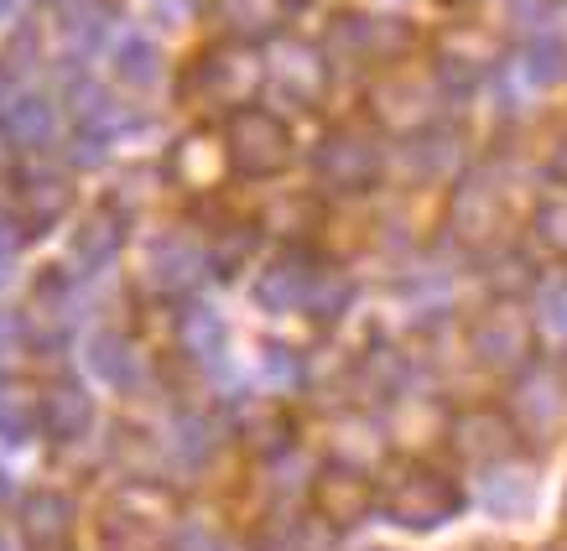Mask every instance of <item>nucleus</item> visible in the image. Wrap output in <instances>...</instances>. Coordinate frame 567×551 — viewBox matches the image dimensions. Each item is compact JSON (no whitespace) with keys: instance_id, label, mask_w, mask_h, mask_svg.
I'll return each instance as SVG.
<instances>
[{"instance_id":"nucleus-1","label":"nucleus","mask_w":567,"mask_h":551,"mask_svg":"<svg viewBox=\"0 0 567 551\" xmlns=\"http://www.w3.org/2000/svg\"><path fill=\"white\" fill-rule=\"evenodd\" d=\"M380 505H385V516H391L395 526L432 531V526H443V520L458 516L464 495H458V484L447 479V474H437V468L401 464L391 479H385V489H380Z\"/></svg>"},{"instance_id":"nucleus-2","label":"nucleus","mask_w":567,"mask_h":551,"mask_svg":"<svg viewBox=\"0 0 567 551\" xmlns=\"http://www.w3.org/2000/svg\"><path fill=\"white\" fill-rule=\"evenodd\" d=\"M468 349H474V360H480L484 370L516 375L536 354V328H532V318H526V308L495 302V308H484L480 318L468 323Z\"/></svg>"},{"instance_id":"nucleus-3","label":"nucleus","mask_w":567,"mask_h":551,"mask_svg":"<svg viewBox=\"0 0 567 551\" xmlns=\"http://www.w3.org/2000/svg\"><path fill=\"white\" fill-rule=\"evenodd\" d=\"M224 152H229L235 173L276 177L292 162V131H287V121H276L271 110H240L224 131Z\"/></svg>"},{"instance_id":"nucleus-4","label":"nucleus","mask_w":567,"mask_h":551,"mask_svg":"<svg viewBox=\"0 0 567 551\" xmlns=\"http://www.w3.org/2000/svg\"><path fill=\"white\" fill-rule=\"evenodd\" d=\"M266 79V63H260L256 48H245V42H219V48H208L188 73V89L193 94H204L208 104H245L250 94L260 89Z\"/></svg>"},{"instance_id":"nucleus-5","label":"nucleus","mask_w":567,"mask_h":551,"mask_svg":"<svg viewBox=\"0 0 567 551\" xmlns=\"http://www.w3.org/2000/svg\"><path fill=\"white\" fill-rule=\"evenodd\" d=\"M416 42L412 21L401 17H360V11H349V17L333 21V32H328V48L354 58V63H395L401 52Z\"/></svg>"},{"instance_id":"nucleus-6","label":"nucleus","mask_w":567,"mask_h":551,"mask_svg":"<svg viewBox=\"0 0 567 551\" xmlns=\"http://www.w3.org/2000/svg\"><path fill=\"white\" fill-rule=\"evenodd\" d=\"M312 173H318V183H323V188H333V193L375 188V177H380L375 141L354 136V131H333V136L318 146V156H312Z\"/></svg>"},{"instance_id":"nucleus-7","label":"nucleus","mask_w":567,"mask_h":551,"mask_svg":"<svg viewBox=\"0 0 567 551\" xmlns=\"http://www.w3.org/2000/svg\"><path fill=\"white\" fill-rule=\"evenodd\" d=\"M453 453H458L464 464H480V468L499 464V458L516 453V422L505 412H489V406L464 412L453 422Z\"/></svg>"},{"instance_id":"nucleus-8","label":"nucleus","mask_w":567,"mask_h":551,"mask_svg":"<svg viewBox=\"0 0 567 551\" xmlns=\"http://www.w3.org/2000/svg\"><path fill=\"white\" fill-rule=\"evenodd\" d=\"M495 69V42L484 32H453L437 48V63H432V79L443 94H468L480 89V79Z\"/></svg>"},{"instance_id":"nucleus-9","label":"nucleus","mask_w":567,"mask_h":551,"mask_svg":"<svg viewBox=\"0 0 567 551\" xmlns=\"http://www.w3.org/2000/svg\"><path fill=\"white\" fill-rule=\"evenodd\" d=\"M312 500H318V516L323 520H333V526H354V520L370 516L375 489H370V479H364V468L333 464L323 479L312 484Z\"/></svg>"},{"instance_id":"nucleus-10","label":"nucleus","mask_w":567,"mask_h":551,"mask_svg":"<svg viewBox=\"0 0 567 551\" xmlns=\"http://www.w3.org/2000/svg\"><path fill=\"white\" fill-rule=\"evenodd\" d=\"M432 89L422 84V79H385V84L375 89V121L385 125V131H395V136H416V131H427V121L437 115V104L427 100Z\"/></svg>"},{"instance_id":"nucleus-11","label":"nucleus","mask_w":567,"mask_h":551,"mask_svg":"<svg viewBox=\"0 0 567 551\" xmlns=\"http://www.w3.org/2000/svg\"><path fill=\"white\" fill-rule=\"evenodd\" d=\"M312 276H318V266H312L308 250H287V256H276L271 266H266V276L256 281V302L266 312L302 308L312 292Z\"/></svg>"},{"instance_id":"nucleus-12","label":"nucleus","mask_w":567,"mask_h":551,"mask_svg":"<svg viewBox=\"0 0 567 551\" xmlns=\"http://www.w3.org/2000/svg\"><path fill=\"white\" fill-rule=\"evenodd\" d=\"M499 229V193L484 177H464V188L453 193V235L464 245H489Z\"/></svg>"},{"instance_id":"nucleus-13","label":"nucleus","mask_w":567,"mask_h":551,"mask_svg":"<svg viewBox=\"0 0 567 551\" xmlns=\"http://www.w3.org/2000/svg\"><path fill=\"white\" fill-rule=\"evenodd\" d=\"M89 416H94L89 391H79V385H69V380H63V385H52V391H42L37 422H42V432L58 437V443H73V437L89 427Z\"/></svg>"},{"instance_id":"nucleus-14","label":"nucleus","mask_w":567,"mask_h":551,"mask_svg":"<svg viewBox=\"0 0 567 551\" xmlns=\"http://www.w3.org/2000/svg\"><path fill=\"white\" fill-rule=\"evenodd\" d=\"M276 79H281V89L297 104H318L328 89V63L312 48H302V42H287V52L276 58Z\"/></svg>"},{"instance_id":"nucleus-15","label":"nucleus","mask_w":567,"mask_h":551,"mask_svg":"<svg viewBox=\"0 0 567 551\" xmlns=\"http://www.w3.org/2000/svg\"><path fill=\"white\" fill-rule=\"evenodd\" d=\"M229 167V152L224 141H208V136H188L183 146L173 152V177L183 188H214Z\"/></svg>"},{"instance_id":"nucleus-16","label":"nucleus","mask_w":567,"mask_h":551,"mask_svg":"<svg viewBox=\"0 0 567 551\" xmlns=\"http://www.w3.org/2000/svg\"><path fill=\"white\" fill-rule=\"evenodd\" d=\"M198 276H204V256L193 250L188 240H162L152 250V287L156 292H188V287H198Z\"/></svg>"},{"instance_id":"nucleus-17","label":"nucleus","mask_w":567,"mask_h":551,"mask_svg":"<svg viewBox=\"0 0 567 551\" xmlns=\"http://www.w3.org/2000/svg\"><path fill=\"white\" fill-rule=\"evenodd\" d=\"M73 531V505L63 495H32L27 505V541L37 551H58Z\"/></svg>"},{"instance_id":"nucleus-18","label":"nucleus","mask_w":567,"mask_h":551,"mask_svg":"<svg viewBox=\"0 0 567 551\" xmlns=\"http://www.w3.org/2000/svg\"><path fill=\"white\" fill-rule=\"evenodd\" d=\"M110 516H121V526H131L136 536H152L162 520L173 516V495H167V489H146V484H131L121 500L110 505Z\"/></svg>"},{"instance_id":"nucleus-19","label":"nucleus","mask_w":567,"mask_h":551,"mask_svg":"<svg viewBox=\"0 0 567 551\" xmlns=\"http://www.w3.org/2000/svg\"><path fill=\"white\" fill-rule=\"evenodd\" d=\"M121 219L104 208V214H94V219H84L79 225V235H73V260L84 266V271H94V266H104V260L121 250Z\"/></svg>"},{"instance_id":"nucleus-20","label":"nucleus","mask_w":567,"mask_h":551,"mask_svg":"<svg viewBox=\"0 0 567 551\" xmlns=\"http://www.w3.org/2000/svg\"><path fill=\"white\" fill-rule=\"evenodd\" d=\"M21 204H27V219H32L37 229H48L52 219H63L73 204V188L63 183V177H32L27 188H21Z\"/></svg>"},{"instance_id":"nucleus-21","label":"nucleus","mask_w":567,"mask_h":551,"mask_svg":"<svg viewBox=\"0 0 567 551\" xmlns=\"http://www.w3.org/2000/svg\"><path fill=\"white\" fill-rule=\"evenodd\" d=\"M256 245H260V229L256 225H245V219H235V225H224L219 235H214V250H208V266L219 276H235L245 266V260L256 256Z\"/></svg>"},{"instance_id":"nucleus-22","label":"nucleus","mask_w":567,"mask_h":551,"mask_svg":"<svg viewBox=\"0 0 567 551\" xmlns=\"http://www.w3.org/2000/svg\"><path fill=\"white\" fill-rule=\"evenodd\" d=\"M406 162H412L416 177H447L458 167V136H422L416 131L412 146H406Z\"/></svg>"},{"instance_id":"nucleus-23","label":"nucleus","mask_w":567,"mask_h":551,"mask_svg":"<svg viewBox=\"0 0 567 551\" xmlns=\"http://www.w3.org/2000/svg\"><path fill=\"white\" fill-rule=\"evenodd\" d=\"M516 412L526 416V427H551L557 422V412H563V396H557V380L551 375H532L526 385L516 391Z\"/></svg>"},{"instance_id":"nucleus-24","label":"nucleus","mask_w":567,"mask_h":551,"mask_svg":"<svg viewBox=\"0 0 567 551\" xmlns=\"http://www.w3.org/2000/svg\"><path fill=\"white\" fill-rule=\"evenodd\" d=\"M177 344L188 349L193 360H219V349H224V323H219V318H214L208 308L183 312V328H177Z\"/></svg>"},{"instance_id":"nucleus-25","label":"nucleus","mask_w":567,"mask_h":551,"mask_svg":"<svg viewBox=\"0 0 567 551\" xmlns=\"http://www.w3.org/2000/svg\"><path fill=\"white\" fill-rule=\"evenodd\" d=\"M380 443L375 427H364V422H344V427L333 432V464H349V468H370V458H380Z\"/></svg>"},{"instance_id":"nucleus-26","label":"nucleus","mask_w":567,"mask_h":551,"mask_svg":"<svg viewBox=\"0 0 567 551\" xmlns=\"http://www.w3.org/2000/svg\"><path fill=\"white\" fill-rule=\"evenodd\" d=\"M89 364L100 370L110 385H136V354H131V344H121V339H94V349H89Z\"/></svg>"},{"instance_id":"nucleus-27","label":"nucleus","mask_w":567,"mask_h":551,"mask_svg":"<svg viewBox=\"0 0 567 551\" xmlns=\"http://www.w3.org/2000/svg\"><path fill=\"white\" fill-rule=\"evenodd\" d=\"M48 131H52V110L42 100H17L11 104V141L37 146V141H48Z\"/></svg>"},{"instance_id":"nucleus-28","label":"nucleus","mask_w":567,"mask_h":551,"mask_svg":"<svg viewBox=\"0 0 567 551\" xmlns=\"http://www.w3.org/2000/svg\"><path fill=\"white\" fill-rule=\"evenodd\" d=\"M484 500H489L495 516H520V510L532 505V479H526V474H516V479L495 474V479L484 484Z\"/></svg>"},{"instance_id":"nucleus-29","label":"nucleus","mask_w":567,"mask_h":551,"mask_svg":"<svg viewBox=\"0 0 567 551\" xmlns=\"http://www.w3.org/2000/svg\"><path fill=\"white\" fill-rule=\"evenodd\" d=\"M349 297H354V287H349V276H312V292H308V302H302V308H312L318 312V318H339V312H344V302Z\"/></svg>"},{"instance_id":"nucleus-30","label":"nucleus","mask_w":567,"mask_h":551,"mask_svg":"<svg viewBox=\"0 0 567 551\" xmlns=\"http://www.w3.org/2000/svg\"><path fill=\"white\" fill-rule=\"evenodd\" d=\"M271 551H333V531L328 520H292Z\"/></svg>"},{"instance_id":"nucleus-31","label":"nucleus","mask_w":567,"mask_h":551,"mask_svg":"<svg viewBox=\"0 0 567 551\" xmlns=\"http://www.w3.org/2000/svg\"><path fill=\"white\" fill-rule=\"evenodd\" d=\"M532 229H536V240L547 245L551 256H567V204H542L536 208V219H532Z\"/></svg>"},{"instance_id":"nucleus-32","label":"nucleus","mask_w":567,"mask_h":551,"mask_svg":"<svg viewBox=\"0 0 567 551\" xmlns=\"http://www.w3.org/2000/svg\"><path fill=\"white\" fill-rule=\"evenodd\" d=\"M526 73H532V84H557L567 73V48L563 42H536L532 58H526Z\"/></svg>"},{"instance_id":"nucleus-33","label":"nucleus","mask_w":567,"mask_h":551,"mask_svg":"<svg viewBox=\"0 0 567 551\" xmlns=\"http://www.w3.org/2000/svg\"><path fill=\"white\" fill-rule=\"evenodd\" d=\"M115 69H121L125 84H152L156 79V52L146 42H125L121 58H115Z\"/></svg>"},{"instance_id":"nucleus-34","label":"nucleus","mask_w":567,"mask_h":551,"mask_svg":"<svg viewBox=\"0 0 567 551\" xmlns=\"http://www.w3.org/2000/svg\"><path fill=\"white\" fill-rule=\"evenodd\" d=\"M32 422H37V412L27 406L21 391H6V396H0V437H11V443H17V437L32 432Z\"/></svg>"},{"instance_id":"nucleus-35","label":"nucleus","mask_w":567,"mask_h":551,"mask_svg":"<svg viewBox=\"0 0 567 551\" xmlns=\"http://www.w3.org/2000/svg\"><path fill=\"white\" fill-rule=\"evenodd\" d=\"M542 318H547L557 333H567V281H551L542 292Z\"/></svg>"},{"instance_id":"nucleus-36","label":"nucleus","mask_w":567,"mask_h":551,"mask_svg":"<svg viewBox=\"0 0 567 551\" xmlns=\"http://www.w3.org/2000/svg\"><path fill=\"white\" fill-rule=\"evenodd\" d=\"M173 551H224L219 531H204V526H183L173 536Z\"/></svg>"},{"instance_id":"nucleus-37","label":"nucleus","mask_w":567,"mask_h":551,"mask_svg":"<svg viewBox=\"0 0 567 551\" xmlns=\"http://www.w3.org/2000/svg\"><path fill=\"white\" fill-rule=\"evenodd\" d=\"M266 375H271V385H292V380H297V360L287 354V349H266Z\"/></svg>"},{"instance_id":"nucleus-38","label":"nucleus","mask_w":567,"mask_h":551,"mask_svg":"<svg viewBox=\"0 0 567 551\" xmlns=\"http://www.w3.org/2000/svg\"><path fill=\"white\" fill-rule=\"evenodd\" d=\"M551 177H557V183H567V136H563V146L551 152Z\"/></svg>"},{"instance_id":"nucleus-39","label":"nucleus","mask_w":567,"mask_h":551,"mask_svg":"<svg viewBox=\"0 0 567 551\" xmlns=\"http://www.w3.org/2000/svg\"><path fill=\"white\" fill-rule=\"evenodd\" d=\"M542 551H567V536H563V541H547V547H542Z\"/></svg>"},{"instance_id":"nucleus-40","label":"nucleus","mask_w":567,"mask_h":551,"mask_svg":"<svg viewBox=\"0 0 567 551\" xmlns=\"http://www.w3.org/2000/svg\"><path fill=\"white\" fill-rule=\"evenodd\" d=\"M6 495H11V479H6V474H0V500H6Z\"/></svg>"}]
</instances>
